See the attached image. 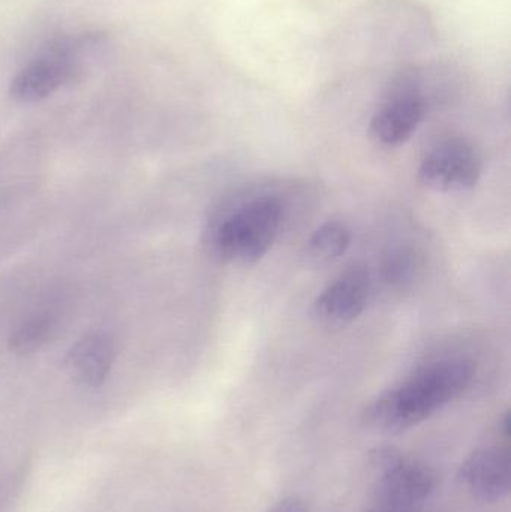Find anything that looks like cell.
Instances as JSON below:
<instances>
[{"mask_svg":"<svg viewBox=\"0 0 511 512\" xmlns=\"http://www.w3.org/2000/svg\"><path fill=\"white\" fill-rule=\"evenodd\" d=\"M473 378L474 369L468 361L429 364L372 400L363 412V421L383 435L407 432L461 397Z\"/></svg>","mask_w":511,"mask_h":512,"instance_id":"1","label":"cell"},{"mask_svg":"<svg viewBox=\"0 0 511 512\" xmlns=\"http://www.w3.org/2000/svg\"><path fill=\"white\" fill-rule=\"evenodd\" d=\"M281 224L282 206L276 198H252L210 221L207 246L221 261L252 265L270 251Z\"/></svg>","mask_w":511,"mask_h":512,"instance_id":"2","label":"cell"},{"mask_svg":"<svg viewBox=\"0 0 511 512\" xmlns=\"http://www.w3.org/2000/svg\"><path fill=\"white\" fill-rule=\"evenodd\" d=\"M99 44L98 33L65 36L51 42L12 78L9 84L12 99L32 104L54 95L80 75L87 54Z\"/></svg>","mask_w":511,"mask_h":512,"instance_id":"3","label":"cell"},{"mask_svg":"<svg viewBox=\"0 0 511 512\" xmlns=\"http://www.w3.org/2000/svg\"><path fill=\"white\" fill-rule=\"evenodd\" d=\"M369 463L375 472L371 489L375 505L419 510L434 492L437 484L434 471L396 447L375 448L369 454Z\"/></svg>","mask_w":511,"mask_h":512,"instance_id":"4","label":"cell"},{"mask_svg":"<svg viewBox=\"0 0 511 512\" xmlns=\"http://www.w3.org/2000/svg\"><path fill=\"white\" fill-rule=\"evenodd\" d=\"M428 101L420 87L416 71H404L390 84L380 107L369 125L371 137L387 147H396L410 140L425 120Z\"/></svg>","mask_w":511,"mask_h":512,"instance_id":"5","label":"cell"},{"mask_svg":"<svg viewBox=\"0 0 511 512\" xmlns=\"http://www.w3.org/2000/svg\"><path fill=\"white\" fill-rule=\"evenodd\" d=\"M483 161L473 144L459 138L441 141L423 159L419 180L437 192L473 189L482 177Z\"/></svg>","mask_w":511,"mask_h":512,"instance_id":"6","label":"cell"},{"mask_svg":"<svg viewBox=\"0 0 511 512\" xmlns=\"http://www.w3.org/2000/svg\"><path fill=\"white\" fill-rule=\"evenodd\" d=\"M371 279L363 267L354 265L339 274L317 298L314 315L332 325H345L356 321L368 306Z\"/></svg>","mask_w":511,"mask_h":512,"instance_id":"7","label":"cell"},{"mask_svg":"<svg viewBox=\"0 0 511 512\" xmlns=\"http://www.w3.org/2000/svg\"><path fill=\"white\" fill-rule=\"evenodd\" d=\"M462 486L483 502H498L510 492L509 450L501 445L479 448L464 460L459 469Z\"/></svg>","mask_w":511,"mask_h":512,"instance_id":"8","label":"cell"},{"mask_svg":"<svg viewBox=\"0 0 511 512\" xmlns=\"http://www.w3.org/2000/svg\"><path fill=\"white\" fill-rule=\"evenodd\" d=\"M117 348L114 340L105 333L84 334L72 345L66 355L69 373L87 387H99L107 381Z\"/></svg>","mask_w":511,"mask_h":512,"instance_id":"9","label":"cell"},{"mask_svg":"<svg viewBox=\"0 0 511 512\" xmlns=\"http://www.w3.org/2000/svg\"><path fill=\"white\" fill-rule=\"evenodd\" d=\"M351 245V231L339 221H329L318 227L308 243L306 254L312 261L326 264L345 254Z\"/></svg>","mask_w":511,"mask_h":512,"instance_id":"10","label":"cell"},{"mask_svg":"<svg viewBox=\"0 0 511 512\" xmlns=\"http://www.w3.org/2000/svg\"><path fill=\"white\" fill-rule=\"evenodd\" d=\"M56 327L54 316L50 313H38L24 319L9 337V348L15 354H32L48 342Z\"/></svg>","mask_w":511,"mask_h":512,"instance_id":"11","label":"cell"},{"mask_svg":"<svg viewBox=\"0 0 511 512\" xmlns=\"http://www.w3.org/2000/svg\"><path fill=\"white\" fill-rule=\"evenodd\" d=\"M416 261L408 251H398L389 256L383 264V279L389 285L398 286L413 277Z\"/></svg>","mask_w":511,"mask_h":512,"instance_id":"12","label":"cell"},{"mask_svg":"<svg viewBox=\"0 0 511 512\" xmlns=\"http://www.w3.org/2000/svg\"><path fill=\"white\" fill-rule=\"evenodd\" d=\"M266 512H309V510L300 499L287 498L284 501H279Z\"/></svg>","mask_w":511,"mask_h":512,"instance_id":"13","label":"cell"},{"mask_svg":"<svg viewBox=\"0 0 511 512\" xmlns=\"http://www.w3.org/2000/svg\"><path fill=\"white\" fill-rule=\"evenodd\" d=\"M366 512H419V510H407V508L384 507V505H374V508Z\"/></svg>","mask_w":511,"mask_h":512,"instance_id":"14","label":"cell"}]
</instances>
